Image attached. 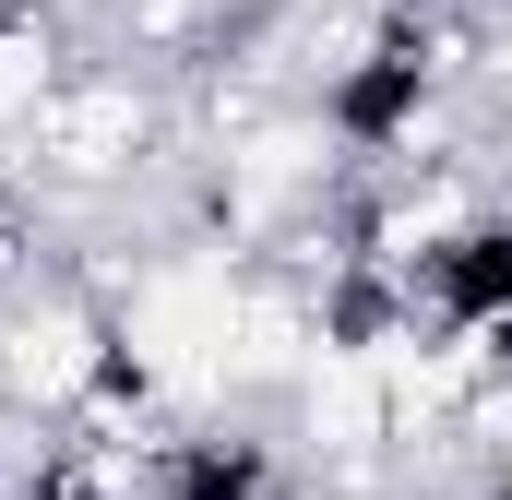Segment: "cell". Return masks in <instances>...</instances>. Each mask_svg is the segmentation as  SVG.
Masks as SVG:
<instances>
[{"instance_id": "obj_1", "label": "cell", "mask_w": 512, "mask_h": 500, "mask_svg": "<svg viewBox=\"0 0 512 500\" xmlns=\"http://www.w3.org/2000/svg\"><path fill=\"white\" fill-rule=\"evenodd\" d=\"M155 155H179V120L131 60H72L24 120V167L48 191H131Z\"/></svg>"}]
</instances>
